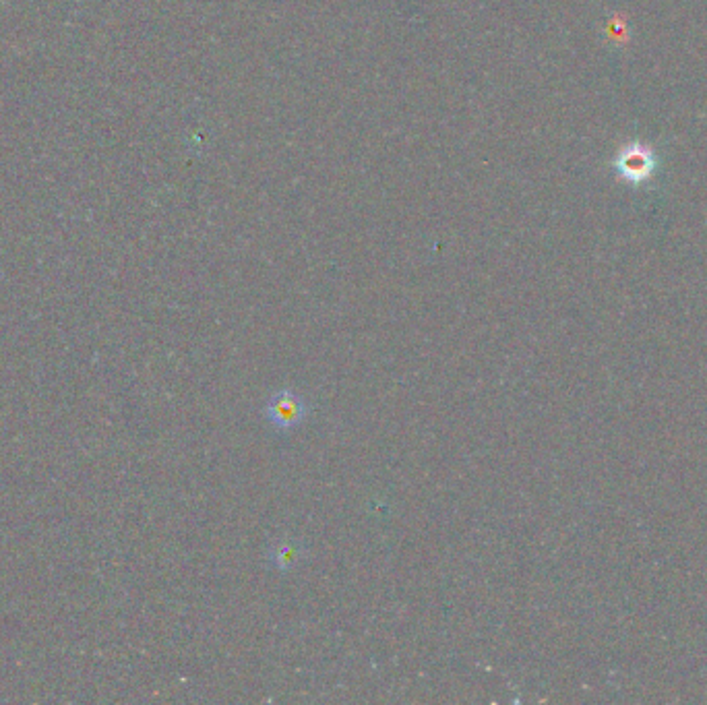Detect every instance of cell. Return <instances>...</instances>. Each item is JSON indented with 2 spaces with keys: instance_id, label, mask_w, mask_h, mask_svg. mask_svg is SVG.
I'll list each match as a JSON object with an SVG mask.
<instances>
[{
  "instance_id": "2",
  "label": "cell",
  "mask_w": 707,
  "mask_h": 705,
  "mask_svg": "<svg viewBox=\"0 0 707 705\" xmlns=\"http://www.w3.org/2000/svg\"><path fill=\"white\" fill-rule=\"evenodd\" d=\"M267 418L280 428H292L304 418V402L292 391L275 393L267 406Z\"/></svg>"
},
{
  "instance_id": "1",
  "label": "cell",
  "mask_w": 707,
  "mask_h": 705,
  "mask_svg": "<svg viewBox=\"0 0 707 705\" xmlns=\"http://www.w3.org/2000/svg\"><path fill=\"white\" fill-rule=\"evenodd\" d=\"M614 168H617V172L625 180L635 182L637 185V182L650 178V174L656 168V162H654V156H652L650 149H645L641 145H633V147H627L625 151H621V156L617 158V162H614Z\"/></svg>"
}]
</instances>
